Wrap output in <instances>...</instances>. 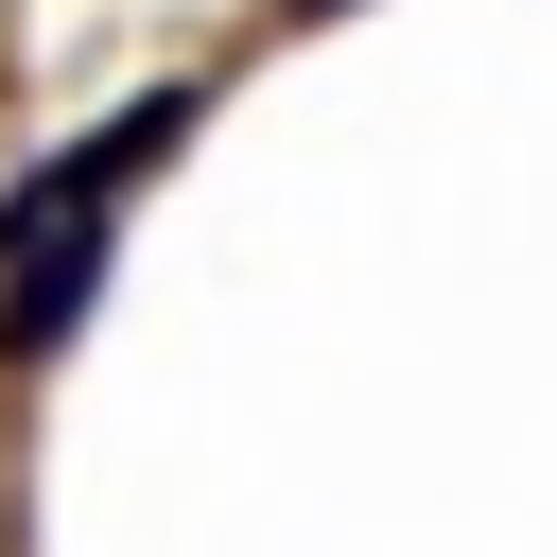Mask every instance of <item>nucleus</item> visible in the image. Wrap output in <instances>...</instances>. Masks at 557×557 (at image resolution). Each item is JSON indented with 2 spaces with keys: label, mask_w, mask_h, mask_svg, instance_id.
Wrapping results in <instances>:
<instances>
[{
  "label": "nucleus",
  "mask_w": 557,
  "mask_h": 557,
  "mask_svg": "<svg viewBox=\"0 0 557 557\" xmlns=\"http://www.w3.org/2000/svg\"><path fill=\"white\" fill-rule=\"evenodd\" d=\"M278 17H348V0H278Z\"/></svg>",
  "instance_id": "1"
}]
</instances>
